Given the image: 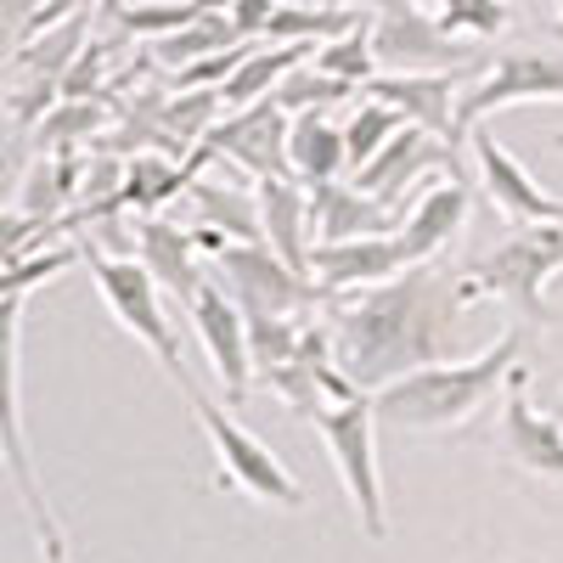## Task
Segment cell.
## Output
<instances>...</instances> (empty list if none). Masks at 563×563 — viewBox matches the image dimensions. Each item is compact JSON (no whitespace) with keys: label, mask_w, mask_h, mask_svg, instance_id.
Returning a JSON list of instances; mask_svg holds the SVG:
<instances>
[{"label":"cell","mask_w":563,"mask_h":563,"mask_svg":"<svg viewBox=\"0 0 563 563\" xmlns=\"http://www.w3.org/2000/svg\"><path fill=\"white\" fill-rule=\"evenodd\" d=\"M316 68L327 74H339L350 85H366V79H378V45H372V18H361L355 29H344L339 40H321L316 45Z\"/></svg>","instance_id":"obj_25"},{"label":"cell","mask_w":563,"mask_h":563,"mask_svg":"<svg viewBox=\"0 0 563 563\" xmlns=\"http://www.w3.org/2000/svg\"><path fill=\"white\" fill-rule=\"evenodd\" d=\"M276 7H282V0H231V23H238L243 40H265Z\"/></svg>","instance_id":"obj_29"},{"label":"cell","mask_w":563,"mask_h":563,"mask_svg":"<svg viewBox=\"0 0 563 563\" xmlns=\"http://www.w3.org/2000/svg\"><path fill=\"white\" fill-rule=\"evenodd\" d=\"M74 265V254L68 249H57V254H45V260H34V265H23V260H12V271H7V282H0V288L7 294H23L34 276H57V271H68Z\"/></svg>","instance_id":"obj_28"},{"label":"cell","mask_w":563,"mask_h":563,"mask_svg":"<svg viewBox=\"0 0 563 563\" xmlns=\"http://www.w3.org/2000/svg\"><path fill=\"white\" fill-rule=\"evenodd\" d=\"M225 45H243L238 23H231V7H225V12H209V18H198L192 29H175V34L153 40V57H158V63H175V68H186V63H203V57L225 52Z\"/></svg>","instance_id":"obj_23"},{"label":"cell","mask_w":563,"mask_h":563,"mask_svg":"<svg viewBox=\"0 0 563 563\" xmlns=\"http://www.w3.org/2000/svg\"><path fill=\"white\" fill-rule=\"evenodd\" d=\"M519 355H525V321L507 327V333H496L479 355L417 366V372H406V378L372 389L378 422H384V429H400V434L456 429V422H467L496 395V384H507L512 372H519Z\"/></svg>","instance_id":"obj_2"},{"label":"cell","mask_w":563,"mask_h":563,"mask_svg":"<svg viewBox=\"0 0 563 563\" xmlns=\"http://www.w3.org/2000/svg\"><path fill=\"white\" fill-rule=\"evenodd\" d=\"M214 282L238 299L249 316H265V310H282V316H299L321 299V288L294 271L288 260H282L271 243H238V238H225L214 249Z\"/></svg>","instance_id":"obj_9"},{"label":"cell","mask_w":563,"mask_h":563,"mask_svg":"<svg viewBox=\"0 0 563 563\" xmlns=\"http://www.w3.org/2000/svg\"><path fill=\"white\" fill-rule=\"evenodd\" d=\"M288 135H294V113L282 108L276 97L265 102H249L238 108L231 119H220L203 141V158L209 153H225L238 169H249L254 180L265 175H294V147H288Z\"/></svg>","instance_id":"obj_10"},{"label":"cell","mask_w":563,"mask_h":563,"mask_svg":"<svg viewBox=\"0 0 563 563\" xmlns=\"http://www.w3.org/2000/svg\"><path fill=\"white\" fill-rule=\"evenodd\" d=\"M525 102H563V45H541V40L507 45L490 68H479L474 79H467L462 97H456V130H462V141H467V130L485 124L490 113L525 108Z\"/></svg>","instance_id":"obj_7"},{"label":"cell","mask_w":563,"mask_h":563,"mask_svg":"<svg viewBox=\"0 0 563 563\" xmlns=\"http://www.w3.org/2000/svg\"><path fill=\"white\" fill-rule=\"evenodd\" d=\"M429 169L462 175V169H456V147H451L445 135L422 130V124H400V135L389 141V147L372 158V164L355 169V186H361V192H372V198H384V203H395L406 186H411L417 175H429Z\"/></svg>","instance_id":"obj_15"},{"label":"cell","mask_w":563,"mask_h":563,"mask_svg":"<svg viewBox=\"0 0 563 563\" xmlns=\"http://www.w3.org/2000/svg\"><path fill=\"white\" fill-rule=\"evenodd\" d=\"M462 220H467V186H462V175L429 186V192H422V198L400 214V225H395V238H400V249H406V265L434 260V254L456 238Z\"/></svg>","instance_id":"obj_19"},{"label":"cell","mask_w":563,"mask_h":563,"mask_svg":"<svg viewBox=\"0 0 563 563\" xmlns=\"http://www.w3.org/2000/svg\"><path fill=\"white\" fill-rule=\"evenodd\" d=\"M406 271V249L395 231H372V238H321L310 254V276L321 294H350V288H372Z\"/></svg>","instance_id":"obj_14"},{"label":"cell","mask_w":563,"mask_h":563,"mask_svg":"<svg viewBox=\"0 0 563 563\" xmlns=\"http://www.w3.org/2000/svg\"><path fill=\"white\" fill-rule=\"evenodd\" d=\"M192 310V327H198V339L220 372V384H225V400L238 406L249 389H254V344H249V310L231 299L220 282H203L198 299L186 305Z\"/></svg>","instance_id":"obj_12"},{"label":"cell","mask_w":563,"mask_h":563,"mask_svg":"<svg viewBox=\"0 0 563 563\" xmlns=\"http://www.w3.org/2000/svg\"><path fill=\"white\" fill-rule=\"evenodd\" d=\"M135 7H141V0H135Z\"/></svg>","instance_id":"obj_34"},{"label":"cell","mask_w":563,"mask_h":563,"mask_svg":"<svg viewBox=\"0 0 563 563\" xmlns=\"http://www.w3.org/2000/svg\"><path fill=\"white\" fill-rule=\"evenodd\" d=\"M552 18H558V34H563V0H552Z\"/></svg>","instance_id":"obj_32"},{"label":"cell","mask_w":563,"mask_h":563,"mask_svg":"<svg viewBox=\"0 0 563 563\" xmlns=\"http://www.w3.org/2000/svg\"><path fill=\"white\" fill-rule=\"evenodd\" d=\"M310 214H316V243L321 238H372V231H395L400 209L361 192V186L344 180H321L310 186Z\"/></svg>","instance_id":"obj_21"},{"label":"cell","mask_w":563,"mask_h":563,"mask_svg":"<svg viewBox=\"0 0 563 563\" xmlns=\"http://www.w3.org/2000/svg\"><path fill=\"white\" fill-rule=\"evenodd\" d=\"M192 186V169H180L158 153H141L124 164V186H119V203H135L141 214H153L158 203H169L175 192H186Z\"/></svg>","instance_id":"obj_24"},{"label":"cell","mask_w":563,"mask_h":563,"mask_svg":"<svg viewBox=\"0 0 563 563\" xmlns=\"http://www.w3.org/2000/svg\"><path fill=\"white\" fill-rule=\"evenodd\" d=\"M496 456L512 462V467H525V474H536V479H547V485H563V417L530 406L525 366L507 378V395H501Z\"/></svg>","instance_id":"obj_11"},{"label":"cell","mask_w":563,"mask_h":563,"mask_svg":"<svg viewBox=\"0 0 563 563\" xmlns=\"http://www.w3.org/2000/svg\"><path fill=\"white\" fill-rule=\"evenodd\" d=\"M90 260V276H97L102 288V305L113 310V321L124 327V333H135V344H147L153 361L169 372V384L180 389L192 372H186V355H180V339H175V321H169V294L164 282L141 265L135 254H102V249H85Z\"/></svg>","instance_id":"obj_4"},{"label":"cell","mask_w":563,"mask_h":563,"mask_svg":"<svg viewBox=\"0 0 563 563\" xmlns=\"http://www.w3.org/2000/svg\"><path fill=\"white\" fill-rule=\"evenodd\" d=\"M294 175L305 186H321V180H339L350 169V141H344V124L327 119V108H305L294 113Z\"/></svg>","instance_id":"obj_22"},{"label":"cell","mask_w":563,"mask_h":563,"mask_svg":"<svg viewBox=\"0 0 563 563\" xmlns=\"http://www.w3.org/2000/svg\"><path fill=\"white\" fill-rule=\"evenodd\" d=\"M558 147H563V135H558Z\"/></svg>","instance_id":"obj_33"},{"label":"cell","mask_w":563,"mask_h":563,"mask_svg":"<svg viewBox=\"0 0 563 563\" xmlns=\"http://www.w3.org/2000/svg\"><path fill=\"white\" fill-rule=\"evenodd\" d=\"M563 271V220H541V225H519L512 238H501L496 249H485L467 276L474 288L501 299L525 327H552L558 310L547 305V282Z\"/></svg>","instance_id":"obj_3"},{"label":"cell","mask_w":563,"mask_h":563,"mask_svg":"<svg viewBox=\"0 0 563 563\" xmlns=\"http://www.w3.org/2000/svg\"><path fill=\"white\" fill-rule=\"evenodd\" d=\"M462 85H467V74H378V79L361 85V97H378V102L400 108L411 124L445 135L451 147H456V141H462V130H456V97H462Z\"/></svg>","instance_id":"obj_16"},{"label":"cell","mask_w":563,"mask_h":563,"mask_svg":"<svg viewBox=\"0 0 563 563\" xmlns=\"http://www.w3.org/2000/svg\"><path fill=\"white\" fill-rule=\"evenodd\" d=\"M180 395L192 400V417H198V429L209 434L214 445V462H220V479L225 485H238L249 501H265V507H305V485L288 474V462H282L260 434H249L231 411H220L192 378L180 384Z\"/></svg>","instance_id":"obj_6"},{"label":"cell","mask_w":563,"mask_h":563,"mask_svg":"<svg viewBox=\"0 0 563 563\" xmlns=\"http://www.w3.org/2000/svg\"><path fill=\"white\" fill-rule=\"evenodd\" d=\"M400 124H411L400 108H389V102H378V97H361V108L350 113V124H344V141H350V169H361V164H372L389 141L400 135Z\"/></svg>","instance_id":"obj_26"},{"label":"cell","mask_w":563,"mask_h":563,"mask_svg":"<svg viewBox=\"0 0 563 563\" xmlns=\"http://www.w3.org/2000/svg\"><path fill=\"white\" fill-rule=\"evenodd\" d=\"M249 169L225 158V180H192L186 198L198 209V225H214L238 243H265V220H260V192H249Z\"/></svg>","instance_id":"obj_20"},{"label":"cell","mask_w":563,"mask_h":563,"mask_svg":"<svg viewBox=\"0 0 563 563\" xmlns=\"http://www.w3.org/2000/svg\"><path fill=\"white\" fill-rule=\"evenodd\" d=\"M310 429L321 434L327 456H333L339 479L355 501V519L366 530V541H384L389 536V512H384V479H378V406H372V395H344L327 406Z\"/></svg>","instance_id":"obj_5"},{"label":"cell","mask_w":563,"mask_h":563,"mask_svg":"<svg viewBox=\"0 0 563 563\" xmlns=\"http://www.w3.org/2000/svg\"><path fill=\"white\" fill-rule=\"evenodd\" d=\"M474 299H479L474 276L440 260H417L384 282H372V288H350V299L327 316L344 378L372 395L417 366L456 361L462 316Z\"/></svg>","instance_id":"obj_1"},{"label":"cell","mask_w":563,"mask_h":563,"mask_svg":"<svg viewBox=\"0 0 563 563\" xmlns=\"http://www.w3.org/2000/svg\"><path fill=\"white\" fill-rule=\"evenodd\" d=\"M102 124V113L97 108H63V113H52L40 124V135H57V130H97Z\"/></svg>","instance_id":"obj_30"},{"label":"cell","mask_w":563,"mask_h":563,"mask_svg":"<svg viewBox=\"0 0 563 563\" xmlns=\"http://www.w3.org/2000/svg\"><path fill=\"white\" fill-rule=\"evenodd\" d=\"M456 40H496L507 29V0H422Z\"/></svg>","instance_id":"obj_27"},{"label":"cell","mask_w":563,"mask_h":563,"mask_svg":"<svg viewBox=\"0 0 563 563\" xmlns=\"http://www.w3.org/2000/svg\"><path fill=\"white\" fill-rule=\"evenodd\" d=\"M372 45L389 74H474V45H462L422 0H384L372 18Z\"/></svg>","instance_id":"obj_8"},{"label":"cell","mask_w":563,"mask_h":563,"mask_svg":"<svg viewBox=\"0 0 563 563\" xmlns=\"http://www.w3.org/2000/svg\"><path fill=\"white\" fill-rule=\"evenodd\" d=\"M260 220H265V243L288 260L294 271L310 276L316 214H310V192L299 186V175H265L260 180Z\"/></svg>","instance_id":"obj_17"},{"label":"cell","mask_w":563,"mask_h":563,"mask_svg":"<svg viewBox=\"0 0 563 563\" xmlns=\"http://www.w3.org/2000/svg\"><path fill=\"white\" fill-rule=\"evenodd\" d=\"M192 243H198V231H180V225H169V220H158V214L135 220V260L164 282V294H169L175 305H192L198 288L209 282L203 265L192 260Z\"/></svg>","instance_id":"obj_18"},{"label":"cell","mask_w":563,"mask_h":563,"mask_svg":"<svg viewBox=\"0 0 563 563\" xmlns=\"http://www.w3.org/2000/svg\"><path fill=\"white\" fill-rule=\"evenodd\" d=\"M467 153H474V169H479V186L485 198L512 220V225H541V220H563V198H552L547 186L512 158L490 130H467Z\"/></svg>","instance_id":"obj_13"},{"label":"cell","mask_w":563,"mask_h":563,"mask_svg":"<svg viewBox=\"0 0 563 563\" xmlns=\"http://www.w3.org/2000/svg\"><path fill=\"white\" fill-rule=\"evenodd\" d=\"M282 7H327V0H282Z\"/></svg>","instance_id":"obj_31"}]
</instances>
